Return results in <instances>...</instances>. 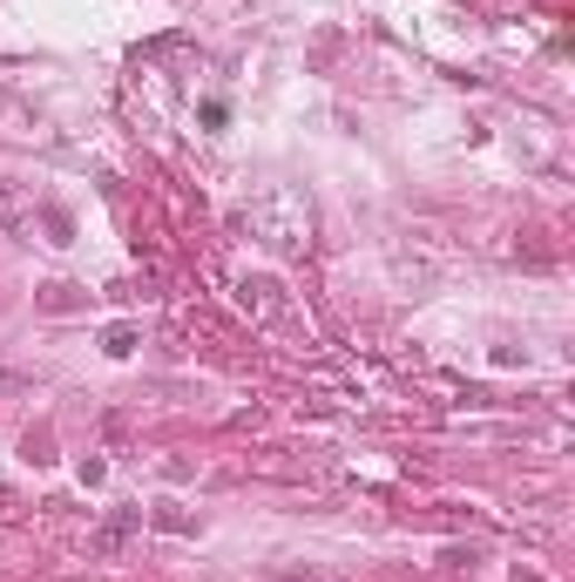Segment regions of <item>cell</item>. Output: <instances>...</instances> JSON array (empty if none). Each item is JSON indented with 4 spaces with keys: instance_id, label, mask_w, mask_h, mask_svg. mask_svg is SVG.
Segmentation results:
<instances>
[{
    "instance_id": "obj_1",
    "label": "cell",
    "mask_w": 575,
    "mask_h": 582,
    "mask_svg": "<svg viewBox=\"0 0 575 582\" xmlns=\"http://www.w3.org/2000/svg\"><path fill=\"white\" fill-rule=\"evenodd\" d=\"M251 230L271 244V251H305V244H311V204H305V190H265L251 204Z\"/></svg>"
},
{
    "instance_id": "obj_2",
    "label": "cell",
    "mask_w": 575,
    "mask_h": 582,
    "mask_svg": "<svg viewBox=\"0 0 575 582\" xmlns=\"http://www.w3.org/2000/svg\"><path fill=\"white\" fill-rule=\"evenodd\" d=\"M244 305H251L258 318H278V312H285V298H278L271 278H244Z\"/></svg>"
}]
</instances>
